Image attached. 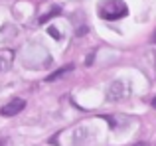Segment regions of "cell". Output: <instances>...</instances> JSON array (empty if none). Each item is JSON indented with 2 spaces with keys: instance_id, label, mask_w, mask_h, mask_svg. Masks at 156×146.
<instances>
[{
  "instance_id": "cell-1",
  "label": "cell",
  "mask_w": 156,
  "mask_h": 146,
  "mask_svg": "<svg viewBox=\"0 0 156 146\" xmlns=\"http://www.w3.org/2000/svg\"><path fill=\"white\" fill-rule=\"evenodd\" d=\"M129 14L125 0H103L99 6V16L103 20H119Z\"/></svg>"
},
{
  "instance_id": "cell-2",
  "label": "cell",
  "mask_w": 156,
  "mask_h": 146,
  "mask_svg": "<svg viewBox=\"0 0 156 146\" xmlns=\"http://www.w3.org/2000/svg\"><path fill=\"white\" fill-rule=\"evenodd\" d=\"M129 95V89H126L125 81H113V83L109 85V89H107V99L109 101H122L125 97Z\"/></svg>"
},
{
  "instance_id": "cell-3",
  "label": "cell",
  "mask_w": 156,
  "mask_h": 146,
  "mask_svg": "<svg viewBox=\"0 0 156 146\" xmlns=\"http://www.w3.org/2000/svg\"><path fill=\"white\" fill-rule=\"evenodd\" d=\"M24 107H26V101L24 99H12L8 105H4V107L0 109V115L2 116H14V115H18V113H22Z\"/></svg>"
},
{
  "instance_id": "cell-4",
  "label": "cell",
  "mask_w": 156,
  "mask_h": 146,
  "mask_svg": "<svg viewBox=\"0 0 156 146\" xmlns=\"http://www.w3.org/2000/svg\"><path fill=\"white\" fill-rule=\"evenodd\" d=\"M14 61V51L12 50H2L0 51V71H8Z\"/></svg>"
},
{
  "instance_id": "cell-5",
  "label": "cell",
  "mask_w": 156,
  "mask_h": 146,
  "mask_svg": "<svg viewBox=\"0 0 156 146\" xmlns=\"http://www.w3.org/2000/svg\"><path fill=\"white\" fill-rule=\"evenodd\" d=\"M71 69H73V65H71V63H69V65H65V67H61V69H57V71L50 73V75H48V79H46V83H53V81H57V79H59V77H63L65 73H69Z\"/></svg>"
},
{
  "instance_id": "cell-6",
  "label": "cell",
  "mask_w": 156,
  "mask_h": 146,
  "mask_svg": "<svg viewBox=\"0 0 156 146\" xmlns=\"http://www.w3.org/2000/svg\"><path fill=\"white\" fill-rule=\"evenodd\" d=\"M59 12H61V10H59V8L55 6V8H53V10L50 12V14H46V16H42V18H40V24H46V22H50V20L53 18V16H57Z\"/></svg>"
},
{
  "instance_id": "cell-7",
  "label": "cell",
  "mask_w": 156,
  "mask_h": 146,
  "mask_svg": "<svg viewBox=\"0 0 156 146\" xmlns=\"http://www.w3.org/2000/svg\"><path fill=\"white\" fill-rule=\"evenodd\" d=\"M48 34H50L53 40H59L61 38V36H59V30H57L55 26H50V28H48Z\"/></svg>"
},
{
  "instance_id": "cell-8",
  "label": "cell",
  "mask_w": 156,
  "mask_h": 146,
  "mask_svg": "<svg viewBox=\"0 0 156 146\" xmlns=\"http://www.w3.org/2000/svg\"><path fill=\"white\" fill-rule=\"evenodd\" d=\"M152 42L156 43V30H154V34H152Z\"/></svg>"
},
{
  "instance_id": "cell-9",
  "label": "cell",
  "mask_w": 156,
  "mask_h": 146,
  "mask_svg": "<svg viewBox=\"0 0 156 146\" xmlns=\"http://www.w3.org/2000/svg\"><path fill=\"white\" fill-rule=\"evenodd\" d=\"M152 107L156 109V97H154V99H152Z\"/></svg>"
},
{
  "instance_id": "cell-10",
  "label": "cell",
  "mask_w": 156,
  "mask_h": 146,
  "mask_svg": "<svg viewBox=\"0 0 156 146\" xmlns=\"http://www.w3.org/2000/svg\"><path fill=\"white\" fill-rule=\"evenodd\" d=\"M134 146H146L144 142H138V144H134Z\"/></svg>"
}]
</instances>
